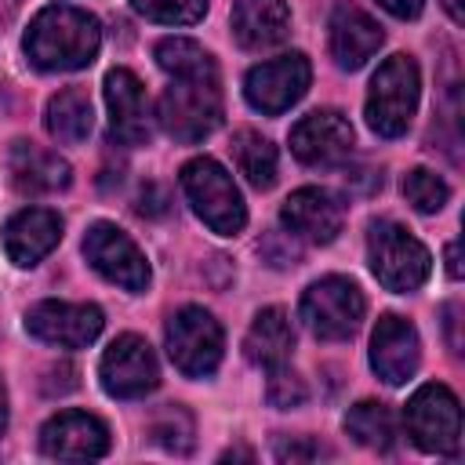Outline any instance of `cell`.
<instances>
[{"instance_id": "6da1fadb", "label": "cell", "mask_w": 465, "mask_h": 465, "mask_svg": "<svg viewBox=\"0 0 465 465\" xmlns=\"http://www.w3.org/2000/svg\"><path fill=\"white\" fill-rule=\"evenodd\" d=\"M156 65L171 76L160 94V127L174 142H200L222 124V84L214 58L185 36H167L156 44Z\"/></svg>"}, {"instance_id": "7a4b0ae2", "label": "cell", "mask_w": 465, "mask_h": 465, "mask_svg": "<svg viewBox=\"0 0 465 465\" xmlns=\"http://www.w3.org/2000/svg\"><path fill=\"white\" fill-rule=\"evenodd\" d=\"M25 58L44 69V73H73L94 62L102 47V25L94 15L69 7V4H51L36 11V18L25 29Z\"/></svg>"}, {"instance_id": "3957f363", "label": "cell", "mask_w": 465, "mask_h": 465, "mask_svg": "<svg viewBox=\"0 0 465 465\" xmlns=\"http://www.w3.org/2000/svg\"><path fill=\"white\" fill-rule=\"evenodd\" d=\"M367 258H371V272L378 276V283L396 294L418 291L432 269L425 243L389 218H378L367 225Z\"/></svg>"}, {"instance_id": "277c9868", "label": "cell", "mask_w": 465, "mask_h": 465, "mask_svg": "<svg viewBox=\"0 0 465 465\" xmlns=\"http://www.w3.org/2000/svg\"><path fill=\"white\" fill-rule=\"evenodd\" d=\"M182 193L193 203V211L218 232V236H236L247 225V207L243 196L232 182V174L211 160V156H196L182 167Z\"/></svg>"}, {"instance_id": "5b68a950", "label": "cell", "mask_w": 465, "mask_h": 465, "mask_svg": "<svg viewBox=\"0 0 465 465\" xmlns=\"http://www.w3.org/2000/svg\"><path fill=\"white\" fill-rule=\"evenodd\" d=\"M418 94H421V76H418L414 58H407V54L385 58L371 80V91H367L371 131L381 138H400L414 120Z\"/></svg>"}, {"instance_id": "8992f818", "label": "cell", "mask_w": 465, "mask_h": 465, "mask_svg": "<svg viewBox=\"0 0 465 465\" xmlns=\"http://www.w3.org/2000/svg\"><path fill=\"white\" fill-rule=\"evenodd\" d=\"M403 421H407L411 440L425 454H450L454 458L461 450V407L447 385H440V381L421 385L407 400Z\"/></svg>"}, {"instance_id": "52a82bcc", "label": "cell", "mask_w": 465, "mask_h": 465, "mask_svg": "<svg viewBox=\"0 0 465 465\" xmlns=\"http://www.w3.org/2000/svg\"><path fill=\"white\" fill-rule=\"evenodd\" d=\"M363 294L345 276H323L305 287L302 294V320L305 327L323 341H345L360 331L363 320Z\"/></svg>"}, {"instance_id": "ba28073f", "label": "cell", "mask_w": 465, "mask_h": 465, "mask_svg": "<svg viewBox=\"0 0 465 465\" xmlns=\"http://www.w3.org/2000/svg\"><path fill=\"white\" fill-rule=\"evenodd\" d=\"M167 356L189 378H207L222 363V327L218 320L200 309L185 305L167 320Z\"/></svg>"}, {"instance_id": "9c48e42d", "label": "cell", "mask_w": 465, "mask_h": 465, "mask_svg": "<svg viewBox=\"0 0 465 465\" xmlns=\"http://www.w3.org/2000/svg\"><path fill=\"white\" fill-rule=\"evenodd\" d=\"M84 258H87V265L98 276H105L109 283H116L124 291H145L149 287V262H145V254L113 222H94L87 229Z\"/></svg>"}, {"instance_id": "30bf717a", "label": "cell", "mask_w": 465, "mask_h": 465, "mask_svg": "<svg viewBox=\"0 0 465 465\" xmlns=\"http://www.w3.org/2000/svg\"><path fill=\"white\" fill-rule=\"evenodd\" d=\"M98 378H102V389L109 396H116V400H138V396H145V392H153L160 385V363H156V352L149 349L145 338L120 334L102 352Z\"/></svg>"}, {"instance_id": "8fae6325", "label": "cell", "mask_w": 465, "mask_h": 465, "mask_svg": "<svg viewBox=\"0 0 465 465\" xmlns=\"http://www.w3.org/2000/svg\"><path fill=\"white\" fill-rule=\"evenodd\" d=\"M309 80H312L309 58L302 51H287L280 58H269V62L254 65L243 80V94L258 113L276 116V113L291 109L309 91Z\"/></svg>"}, {"instance_id": "7c38bea8", "label": "cell", "mask_w": 465, "mask_h": 465, "mask_svg": "<svg viewBox=\"0 0 465 465\" xmlns=\"http://www.w3.org/2000/svg\"><path fill=\"white\" fill-rule=\"evenodd\" d=\"M102 309L91 302H36L25 312V331L58 349H84L102 334Z\"/></svg>"}, {"instance_id": "4fadbf2b", "label": "cell", "mask_w": 465, "mask_h": 465, "mask_svg": "<svg viewBox=\"0 0 465 465\" xmlns=\"http://www.w3.org/2000/svg\"><path fill=\"white\" fill-rule=\"evenodd\" d=\"M105 105H109V134L120 145H145L153 134V113H149V94L142 80L116 65L105 73Z\"/></svg>"}, {"instance_id": "5bb4252c", "label": "cell", "mask_w": 465, "mask_h": 465, "mask_svg": "<svg viewBox=\"0 0 465 465\" xmlns=\"http://www.w3.org/2000/svg\"><path fill=\"white\" fill-rule=\"evenodd\" d=\"M291 153L305 167H338L352 153V127L338 109H316L291 127Z\"/></svg>"}, {"instance_id": "9a60e30c", "label": "cell", "mask_w": 465, "mask_h": 465, "mask_svg": "<svg viewBox=\"0 0 465 465\" xmlns=\"http://www.w3.org/2000/svg\"><path fill=\"white\" fill-rule=\"evenodd\" d=\"M40 450L54 461H94L109 450V429L87 411H62L40 429Z\"/></svg>"}, {"instance_id": "2e32d148", "label": "cell", "mask_w": 465, "mask_h": 465, "mask_svg": "<svg viewBox=\"0 0 465 465\" xmlns=\"http://www.w3.org/2000/svg\"><path fill=\"white\" fill-rule=\"evenodd\" d=\"M421 360V341L411 320L389 312L378 320L374 334H371V367L385 385H403L407 378H414Z\"/></svg>"}, {"instance_id": "e0dca14e", "label": "cell", "mask_w": 465, "mask_h": 465, "mask_svg": "<svg viewBox=\"0 0 465 465\" xmlns=\"http://www.w3.org/2000/svg\"><path fill=\"white\" fill-rule=\"evenodd\" d=\"M280 222L294 240H309V243H331L341 232L345 211L338 203V196H331L327 189L305 185L294 189L283 207H280Z\"/></svg>"}, {"instance_id": "ac0fdd59", "label": "cell", "mask_w": 465, "mask_h": 465, "mask_svg": "<svg viewBox=\"0 0 465 465\" xmlns=\"http://www.w3.org/2000/svg\"><path fill=\"white\" fill-rule=\"evenodd\" d=\"M7 178L22 196H51V193L65 189L73 174H69V163L58 153L18 138L7 149Z\"/></svg>"}, {"instance_id": "d6986e66", "label": "cell", "mask_w": 465, "mask_h": 465, "mask_svg": "<svg viewBox=\"0 0 465 465\" xmlns=\"http://www.w3.org/2000/svg\"><path fill=\"white\" fill-rule=\"evenodd\" d=\"M381 25L356 4L341 0L334 11H331V54L341 69H360L367 65L378 47H381Z\"/></svg>"}, {"instance_id": "ffe728a7", "label": "cell", "mask_w": 465, "mask_h": 465, "mask_svg": "<svg viewBox=\"0 0 465 465\" xmlns=\"http://www.w3.org/2000/svg\"><path fill=\"white\" fill-rule=\"evenodd\" d=\"M62 240V218L47 207H25L4 225V251L15 265L29 269L47 258Z\"/></svg>"}, {"instance_id": "44dd1931", "label": "cell", "mask_w": 465, "mask_h": 465, "mask_svg": "<svg viewBox=\"0 0 465 465\" xmlns=\"http://www.w3.org/2000/svg\"><path fill=\"white\" fill-rule=\"evenodd\" d=\"M291 33V11L283 0H236L232 36L243 51H265L283 44Z\"/></svg>"}, {"instance_id": "7402d4cb", "label": "cell", "mask_w": 465, "mask_h": 465, "mask_svg": "<svg viewBox=\"0 0 465 465\" xmlns=\"http://www.w3.org/2000/svg\"><path fill=\"white\" fill-rule=\"evenodd\" d=\"M291 349H294V331H291V320L280 305H269L254 316L247 338H243V352L254 367H283L291 360Z\"/></svg>"}, {"instance_id": "603a6c76", "label": "cell", "mask_w": 465, "mask_h": 465, "mask_svg": "<svg viewBox=\"0 0 465 465\" xmlns=\"http://www.w3.org/2000/svg\"><path fill=\"white\" fill-rule=\"evenodd\" d=\"M44 124H47V134H51L54 142H62V145H80V142L91 134V127H94V109H91L87 91H80V87L58 91V94L47 102Z\"/></svg>"}, {"instance_id": "cb8c5ba5", "label": "cell", "mask_w": 465, "mask_h": 465, "mask_svg": "<svg viewBox=\"0 0 465 465\" xmlns=\"http://www.w3.org/2000/svg\"><path fill=\"white\" fill-rule=\"evenodd\" d=\"M345 432L360 447H371V450H389L396 443V436H400L396 432V414L378 400H360L356 407H349Z\"/></svg>"}, {"instance_id": "d4e9b609", "label": "cell", "mask_w": 465, "mask_h": 465, "mask_svg": "<svg viewBox=\"0 0 465 465\" xmlns=\"http://www.w3.org/2000/svg\"><path fill=\"white\" fill-rule=\"evenodd\" d=\"M232 156L240 174L254 185V189H269L276 182V145L269 138H262L251 127H240L232 134Z\"/></svg>"}, {"instance_id": "484cf974", "label": "cell", "mask_w": 465, "mask_h": 465, "mask_svg": "<svg viewBox=\"0 0 465 465\" xmlns=\"http://www.w3.org/2000/svg\"><path fill=\"white\" fill-rule=\"evenodd\" d=\"M149 436L171 450V454H189L193 450V440H196V425H193V414L178 403H167L163 411L153 414L149 421Z\"/></svg>"}, {"instance_id": "4316f807", "label": "cell", "mask_w": 465, "mask_h": 465, "mask_svg": "<svg viewBox=\"0 0 465 465\" xmlns=\"http://www.w3.org/2000/svg\"><path fill=\"white\" fill-rule=\"evenodd\" d=\"M403 196H407V203H411L418 214H436V211L447 203L450 189H447V182H443L436 171L414 167V171L403 178Z\"/></svg>"}, {"instance_id": "83f0119b", "label": "cell", "mask_w": 465, "mask_h": 465, "mask_svg": "<svg viewBox=\"0 0 465 465\" xmlns=\"http://www.w3.org/2000/svg\"><path fill=\"white\" fill-rule=\"evenodd\" d=\"M138 15L163 25H193L207 15V0H131Z\"/></svg>"}, {"instance_id": "f1b7e54d", "label": "cell", "mask_w": 465, "mask_h": 465, "mask_svg": "<svg viewBox=\"0 0 465 465\" xmlns=\"http://www.w3.org/2000/svg\"><path fill=\"white\" fill-rule=\"evenodd\" d=\"M305 396H309V389H305V381L283 363V367H272L269 371V381H265V400L272 403V407H280V411H291V407H302L305 403Z\"/></svg>"}, {"instance_id": "f546056e", "label": "cell", "mask_w": 465, "mask_h": 465, "mask_svg": "<svg viewBox=\"0 0 465 465\" xmlns=\"http://www.w3.org/2000/svg\"><path fill=\"white\" fill-rule=\"evenodd\" d=\"M167 193L160 189V185H145L142 193H138V203H134V211L142 214V218H160V214H167Z\"/></svg>"}, {"instance_id": "4dcf8cb0", "label": "cell", "mask_w": 465, "mask_h": 465, "mask_svg": "<svg viewBox=\"0 0 465 465\" xmlns=\"http://www.w3.org/2000/svg\"><path fill=\"white\" fill-rule=\"evenodd\" d=\"M320 454H327L320 443H312V440H291V443H280L276 447V458L280 461H305V458H320Z\"/></svg>"}, {"instance_id": "1f68e13d", "label": "cell", "mask_w": 465, "mask_h": 465, "mask_svg": "<svg viewBox=\"0 0 465 465\" xmlns=\"http://www.w3.org/2000/svg\"><path fill=\"white\" fill-rule=\"evenodd\" d=\"M458 316H461V305H443V327H447V345L450 352H461V338H458Z\"/></svg>"}, {"instance_id": "d6a6232c", "label": "cell", "mask_w": 465, "mask_h": 465, "mask_svg": "<svg viewBox=\"0 0 465 465\" xmlns=\"http://www.w3.org/2000/svg\"><path fill=\"white\" fill-rule=\"evenodd\" d=\"M378 4H381L389 15H396V18H418L425 0H378Z\"/></svg>"}, {"instance_id": "836d02e7", "label": "cell", "mask_w": 465, "mask_h": 465, "mask_svg": "<svg viewBox=\"0 0 465 465\" xmlns=\"http://www.w3.org/2000/svg\"><path fill=\"white\" fill-rule=\"evenodd\" d=\"M447 272H450L454 280L461 276V262H458V240H450V243H447Z\"/></svg>"}, {"instance_id": "e575fe53", "label": "cell", "mask_w": 465, "mask_h": 465, "mask_svg": "<svg viewBox=\"0 0 465 465\" xmlns=\"http://www.w3.org/2000/svg\"><path fill=\"white\" fill-rule=\"evenodd\" d=\"M440 4H443V11L450 15V22H454V25H461V22H465V4H461V0H440Z\"/></svg>"}, {"instance_id": "d590c367", "label": "cell", "mask_w": 465, "mask_h": 465, "mask_svg": "<svg viewBox=\"0 0 465 465\" xmlns=\"http://www.w3.org/2000/svg\"><path fill=\"white\" fill-rule=\"evenodd\" d=\"M18 4H22V0H0V25H7V22L15 18V11H18Z\"/></svg>"}, {"instance_id": "8d00e7d4", "label": "cell", "mask_w": 465, "mask_h": 465, "mask_svg": "<svg viewBox=\"0 0 465 465\" xmlns=\"http://www.w3.org/2000/svg\"><path fill=\"white\" fill-rule=\"evenodd\" d=\"M7 429V389H4V381H0V432Z\"/></svg>"}, {"instance_id": "74e56055", "label": "cell", "mask_w": 465, "mask_h": 465, "mask_svg": "<svg viewBox=\"0 0 465 465\" xmlns=\"http://www.w3.org/2000/svg\"><path fill=\"white\" fill-rule=\"evenodd\" d=\"M229 458H247V461H251L254 454H251V450H225V454H222V461H229Z\"/></svg>"}]
</instances>
